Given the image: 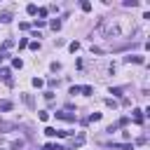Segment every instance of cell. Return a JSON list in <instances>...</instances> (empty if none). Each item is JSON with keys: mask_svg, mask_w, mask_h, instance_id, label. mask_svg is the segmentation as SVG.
I'll return each mask as SVG.
<instances>
[{"mask_svg": "<svg viewBox=\"0 0 150 150\" xmlns=\"http://www.w3.org/2000/svg\"><path fill=\"white\" fill-rule=\"evenodd\" d=\"M45 150H63V148H61L59 143H47V145H45Z\"/></svg>", "mask_w": 150, "mask_h": 150, "instance_id": "ba28073f", "label": "cell"}, {"mask_svg": "<svg viewBox=\"0 0 150 150\" xmlns=\"http://www.w3.org/2000/svg\"><path fill=\"white\" fill-rule=\"evenodd\" d=\"M105 105H108V108H115V105H117V103H115V101H112V98H105Z\"/></svg>", "mask_w": 150, "mask_h": 150, "instance_id": "d4e9b609", "label": "cell"}, {"mask_svg": "<svg viewBox=\"0 0 150 150\" xmlns=\"http://www.w3.org/2000/svg\"><path fill=\"white\" fill-rule=\"evenodd\" d=\"M21 148H23V141H16V143L12 145V150H21Z\"/></svg>", "mask_w": 150, "mask_h": 150, "instance_id": "ffe728a7", "label": "cell"}, {"mask_svg": "<svg viewBox=\"0 0 150 150\" xmlns=\"http://www.w3.org/2000/svg\"><path fill=\"white\" fill-rule=\"evenodd\" d=\"M56 117H59V120H66V122H75V115H73V112H66V110H59Z\"/></svg>", "mask_w": 150, "mask_h": 150, "instance_id": "7a4b0ae2", "label": "cell"}, {"mask_svg": "<svg viewBox=\"0 0 150 150\" xmlns=\"http://www.w3.org/2000/svg\"><path fill=\"white\" fill-rule=\"evenodd\" d=\"M45 84V80H40V77H33V87H42Z\"/></svg>", "mask_w": 150, "mask_h": 150, "instance_id": "5bb4252c", "label": "cell"}, {"mask_svg": "<svg viewBox=\"0 0 150 150\" xmlns=\"http://www.w3.org/2000/svg\"><path fill=\"white\" fill-rule=\"evenodd\" d=\"M52 28L59 30V28H61V19H52Z\"/></svg>", "mask_w": 150, "mask_h": 150, "instance_id": "8fae6325", "label": "cell"}, {"mask_svg": "<svg viewBox=\"0 0 150 150\" xmlns=\"http://www.w3.org/2000/svg\"><path fill=\"white\" fill-rule=\"evenodd\" d=\"M0 21H2V23H9V21H12V14H9V12H2V14H0Z\"/></svg>", "mask_w": 150, "mask_h": 150, "instance_id": "8992f818", "label": "cell"}, {"mask_svg": "<svg viewBox=\"0 0 150 150\" xmlns=\"http://www.w3.org/2000/svg\"><path fill=\"white\" fill-rule=\"evenodd\" d=\"M33 26H35V28H42V26H45V21H42V19H35V23H33Z\"/></svg>", "mask_w": 150, "mask_h": 150, "instance_id": "44dd1931", "label": "cell"}, {"mask_svg": "<svg viewBox=\"0 0 150 150\" xmlns=\"http://www.w3.org/2000/svg\"><path fill=\"white\" fill-rule=\"evenodd\" d=\"M124 61H127V63H143V56L131 54V56H124Z\"/></svg>", "mask_w": 150, "mask_h": 150, "instance_id": "3957f363", "label": "cell"}, {"mask_svg": "<svg viewBox=\"0 0 150 150\" xmlns=\"http://www.w3.org/2000/svg\"><path fill=\"white\" fill-rule=\"evenodd\" d=\"M0 110H12V103H9V101H2V103H0Z\"/></svg>", "mask_w": 150, "mask_h": 150, "instance_id": "7c38bea8", "label": "cell"}, {"mask_svg": "<svg viewBox=\"0 0 150 150\" xmlns=\"http://www.w3.org/2000/svg\"><path fill=\"white\" fill-rule=\"evenodd\" d=\"M77 49H80V42H70V52H73V54H75V52H77Z\"/></svg>", "mask_w": 150, "mask_h": 150, "instance_id": "e0dca14e", "label": "cell"}, {"mask_svg": "<svg viewBox=\"0 0 150 150\" xmlns=\"http://www.w3.org/2000/svg\"><path fill=\"white\" fill-rule=\"evenodd\" d=\"M96 30H101L105 38H124L134 30V26L124 16H112V19H101Z\"/></svg>", "mask_w": 150, "mask_h": 150, "instance_id": "6da1fadb", "label": "cell"}, {"mask_svg": "<svg viewBox=\"0 0 150 150\" xmlns=\"http://www.w3.org/2000/svg\"><path fill=\"white\" fill-rule=\"evenodd\" d=\"M26 12L33 16V14H38V7H35V5H28V7H26Z\"/></svg>", "mask_w": 150, "mask_h": 150, "instance_id": "30bf717a", "label": "cell"}, {"mask_svg": "<svg viewBox=\"0 0 150 150\" xmlns=\"http://www.w3.org/2000/svg\"><path fill=\"white\" fill-rule=\"evenodd\" d=\"M26 45H28V40H26V38H21V40H19V49H23Z\"/></svg>", "mask_w": 150, "mask_h": 150, "instance_id": "603a6c76", "label": "cell"}, {"mask_svg": "<svg viewBox=\"0 0 150 150\" xmlns=\"http://www.w3.org/2000/svg\"><path fill=\"white\" fill-rule=\"evenodd\" d=\"M112 148H117V150H134V145H122V143H115Z\"/></svg>", "mask_w": 150, "mask_h": 150, "instance_id": "9c48e42d", "label": "cell"}, {"mask_svg": "<svg viewBox=\"0 0 150 150\" xmlns=\"http://www.w3.org/2000/svg\"><path fill=\"white\" fill-rule=\"evenodd\" d=\"M110 94H115V96H122V89H120V87H115V89H110Z\"/></svg>", "mask_w": 150, "mask_h": 150, "instance_id": "cb8c5ba5", "label": "cell"}, {"mask_svg": "<svg viewBox=\"0 0 150 150\" xmlns=\"http://www.w3.org/2000/svg\"><path fill=\"white\" fill-rule=\"evenodd\" d=\"M134 120H136L138 124L143 122V110H141V108H136V110H134Z\"/></svg>", "mask_w": 150, "mask_h": 150, "instance_id": "5b68a950", "label": "cell"}, {"mask_svg": "<svg viewBox=\"0 0 150 150\" xmlns=\"http://www.w3.org/2000/svg\"><path fill=\"white\" fill-rule=\"evenodd\" d=\"M80 91H82L84 96H91V94H94V89H91L89 84H84V87H80Z\"/></svg>", "mask_w": 150, "mask_h": 150, "instance_id": "52a82bcc", "label": "cell"}, {"mask_svg": "<svg viewBox=\"0 0 150 150\" xmlns=\"http://www.w3.org/2000/svg\"><path fill=\"white\" fill-rule=\"evenodd\" d=\"M98 120H101V112H91L89 115V122H98Z\"/></svg>", "mask_w": 150, "mask_h": 150, "instance_id": "4fadbf2b", "label": "cell"}, {"mask_svg": "<svg viewBox=\"0 0 150 150\" xmlns=\"http://www.w3.org/2000/svg\"><path fill=\"white\" fill-rule=\"evenodd\" d=\"M19 28H21V30H28V28H30V23H26V21H21V23H19Z\"/></svg>", "mask_w": 150, "mask_h": 150, "instance_id": "7402d4cb", "label": "cell"}, {"mask_svg": "<svg viewBox=\"0 0 150 150\" xmlns=\"http://www.w3.org/2000/svg\"><path fill=\"white\" fill-rule=\"evenodd\" d=\"M12 66H14V68H21V66H23V61H21V59H14V61H12Z\"/></svg>", "mask_w": 150, "mask_h": 150, "instance_id": "ac0fdd59", "label": "cell"}, {"mask_svg": "<svg viewBox=\"0 0 150 150\" xmlns=\"http://www.w3.org/2000/svg\"><path fill=\"white\" fill-rule=\"evenodd\" d=\"M82 12H91V2H82Z\"/></svg>", "mask_w": 150, "mask_h": 150, "instance_id": "2e32d148", "label": "cell"}, {"mask_svg": "<svg viewBox=\"0 0 150 150\" xmlns=\"http://www.w3.org/2000/svg\"><path fill=\"white\" fill-rule=\"evenodd\" d=\"M84 143V136H77V138H70V148H80Z\"/></svg>", "mask_w": 150, "mask_h": 150, "instance_id": "277c9868", "label": "cell"}, {"mask_svg": "<svg viewBox=\"0 0 150 150\" xmlns=\"http://www.w3.org/2000/svg\"><path fill=\"white\" fill-rule=\"evenodd\" d=\"M0 124H2V122H0Z\"/></svg>", "mask_w": 150, "mask_h": 150, "instance_id": "484cf974", "label": "cell"}, {"mask_svg": "<svg viewBox=\"0 0 150 150\" xmlns=\"http://www.w3.org/2000/svg\"><path fill=\"white\" fill-rule=\"evenodd\" d=\"M136 5H138L136 0H124V7H136Z\"/></svg>", "mask_w": 150, "mask_h": 150, "instance_id": "9a60e30c", "label": "cell"}, {"mask_svg": "<svg viewBox=\"0 0 150 150\" xmlns=\"http://www.w3.org/2000/svg\"><path fill=\"white\" fill-rule=\"evenodd\" d=\"M45 134H47V136H56V129H52V127H47V129H45Z\"/></svg>", "mask_w": 150, "mask_h": 150, "instance_id": "d6986e66", "label": "cell"}]
</instances>
